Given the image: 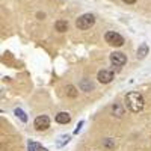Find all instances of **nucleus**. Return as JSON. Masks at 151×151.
Instances as JSON below:
<instances>
[{
	"instance_id": "f257e3e1",
	"label": "nucleus",
	"mask_w": 151,
	"mask_h": 151,
	"mask_svg": "<svg viewBox=\"0 0 151 151\" xmlns=\"http://www.w3.org/2000/svg\"><path fill=\"white\" fill-rule=\"evenodd\" d=\"M125 106H127V109L130 112L139 113L145 106V100H144L142 94L136 92V91H132V92H129L127 95H125Z\"/></svg>"
},
{
	"instance_id": "f03ea898",
	"label": "nucleus",
	"mask_w": 151,
	"mask_h": 151,
	"mask_svg": "<svg viewBox=\"0 0 151 151\" xmlns=\"http://www.w3.org/2000/svg\"><path fill=\"white\" fill-rule=\"evenodd\" d=\"M95 24V17L92 14H83L76 20V27L80 30H88Z\"/></svg>"
},
{
	"instance_id": "7ed1b4c3",
	"label": "nucleus",
	"mask_w": 151,
	"mask_h": 151,
	"mask_svg": "<svg viewBox=\"0 0 151 151\" xmlns=\"http://www.w3.org/2000/svg\"><path fill=\"white\" fill-rule=\"evenodd\" d=\"M104 40H106V42L109 44V45H112V47H121L122 44H124V38L119 35V33H116V32H106V35H104Z\"/></svg>"
},
{
	"instance_id": "20e7f679",
	"label": "nucleus",
	"mask_w": 151,
	"mask_h": 151,
	"mask_svg": "<svg viewBox=\"0 0 151 151\" xmlns=\"http://www.w3.org/2000/svg\"><path fill=\"white\" fill-rule=\"evenodd\" d=\"M125 62H127V56L121 52H113L110 53V64L116 68H121L125 65Z\"/></svg>"
},
{
	"instance_id": "39448f33",
	"label": "nucleus",
	"mask_w": 151,
	"mask_h": 151,
	"mask_svg": "<svg viewBox=\"0 0 151 151\" xmlns=\"http://www.w3.org/2000/svg\"><path fill=\"white\" fill-rule=\"evenodd\" d=\"M33 125H35V129L38 132H44V130H47L50 127V118L47 115H40V116L35 118Z\"/></svg>"
},
{
	"instance_id": "423d86ee",
	"label": "nucleus",
	"mask_w": 151,
	"mask_h": 151,
	"mask_svg": "<svg viewBox=\"0 0 151 151\" xmlns=\"http://www.w3.org/2000/svg\"><path fill=\"white\" fill-rule=\"evenodd\" d=\"M97 79H98L100 83L107 85L113 80V71L112 70H100L98 74H97Z\"/></svg>"
},
{
	"instance_id": "0eeeda50",
	"label": "nucleus",
	"mask_w": 151,
	"mask_h": 151,
	"mask_svg": "<svg viewBox=\"0 0 151 151\" xmlns=\"http://www.w3.org/2000/svg\"><path fill=\"white\" fill-rule=\"evenodd\" d=\"M55 119H56L58 124H68L71 121V115H70L68 112H59Z\"/></svg>"
},
{
	"instance_id": "6e6552de",
	"label": "nucleus",
	"mask_w": 151,
	"mask_h": 151,
	"mask_svg": "<svg viewBox=\"0 0 151 151\" xmlns=\"http://www.w3.org/2000/svg\"><path fill=\"white\" fill-rule=\"evenodd\" d=\"M55 27H56L58 32H67L68 30V23L65 20H58L55 23Z\"/></svg>"
},
{
	"instance_id": "1a4fd4ad",
	"label": "nucleus",
	"mask_w": 151,
	"mask_h": 151,
	"mask_svg": "<svg viewBox=\"0 0 151 151\" xmlns=\"http://www.w3.org/2000/svg\"><path fill=\"white\" fill-rule=\"evenodd\" d=\"M147 55H148V45H147V44H141V47L137 48V58L142 59V58H145Z\"/></svg>"
},
{
	"instance_id": "9d476101",
	"label": "nucleus",
	"mask_w": 151,
	"mask_h": 151,
	"mask_svg": "<svg viewBox=\"0 0 151 151\" xmlns=\"http://www.w3.org/2000/svg\"><path fill=\"white\" fill-rule=\"evenodd\" d=\"M65 91H67V95H68V97H73V98H74V97H77V94H79L77 91H76V88H74L73 85H68Z\"/></svg>"
},
{
	"instance_id": "9b49d317",
	"label": "nucleus",
	"mask_w": 151,
	"mask_h": 151,
	"mask_svg": "<svg viewBox=\"0 0 151 151\" xmlns=\"http://www.w3.org/2000/svg\"><path fill=\"white\" fill-rule=\"evenodd\" d=\"M15 115H17L23 122H27V116H26V113H24L21 109H15Z\"/></svg>"
},
{
	"instance_id": "f8f14e48",
	"label": "nucleus",
	"mask_w": 151,
	"mask_h": 151,
	"mask_svg": "<svg viewBox=\"0 0 151 151\" xmlns=\"http://www.w3.org/2000/svg\"><path fill=\"white\" fill-rule=\"evenodd\" d=\"M68 141H70V136H68V134L60 136V137H59V141H58V147H62L64 144H68Z\"/></svg>"
},
{
	"instance_id": "ddd939ff",
	"label": "nucleus",
	"mask_w": 151,
	"mask_h": 151,
	"mask_svg": "<svg viewBox=\"0 0 151 151\" xmlns=\"http://www.w3.org/2000/svg\"><path fill=\"white\" fill-rule=\"evenodd\" d=\"M40 148H41L40 144H36V142H33V141L29 142V151H40Z\"/></svg>"
},
{
	"instance_id": "4468645a",
	"label": "nucleus",
	"mask_w": 151,
	"mask_h": 151,
	"mask_svg": "<svg viewBox=\"0 0 151 151\" xmlns=\"http://www.w3.org/2000/svg\"><path fill=\"white\" fill-rule=\"evenodd\" d=\"M82 88H85L86 91H91V89H92V85H88L86 80H83V82H82Z\"/></svg>"
},
{
	"instance_id": "2eb2a0df",
	"label": "nucleus",
	"mask_w": 151,
	"mask_h": 151,
	"mask_svg": "<svg viewBox=\"0 0 151 151\" xmlns=\"http://www.w3.org/2000/svg\"><path fill=\"white\" fill-rule=\"evenodd\" d=\"M82 125H83V121H80V124L77 125V129L74 130V133H79V132H80V129H82Z\"/></svg>"
},
{
	"instance_id": "dca6fc26",
	"label": "nucleus",
	"mask_w": 151,
	"mask_h": 151,
	"mask_svg": "<svg viewBox=\"0 0 151 151\" xmlns=\"http://www.w3.org/2000/svg\"><path fill=\"white\" fill-rule=\"evenodd\" d=\"M124 3H127V5H133V3H136V0H122Z\"/></svg>"
},
{
	"instance_id": "f3484780",
	"label": "nucleus",
	"mask_w": 151,
	"mask_h": 151,
	"mask_svg": "<svg viewBox=\"0 0 151 151\" xmlns=\"http://www.w3.org/2000/svg\"><path fill=\"white\" fill-rule=\"evenodd\" d=\"M40 151H47V150H45V148H42V147H41V148H40Z\"/></svg>"
}]
</instances>
